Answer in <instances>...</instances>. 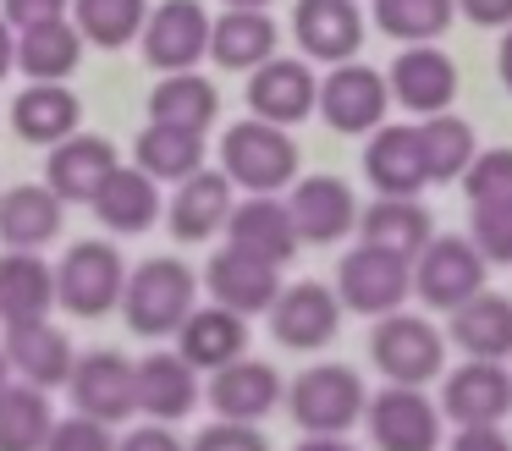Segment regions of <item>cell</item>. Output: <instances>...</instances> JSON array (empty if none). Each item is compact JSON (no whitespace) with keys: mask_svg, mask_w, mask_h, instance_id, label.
Segmentation results:
<instances>
[{"mask_svg":"<svg viewBox=\"0 0 512 451\" xmlns=\"http://www.w3.org/2000/svg\"><path fill=\"white\" fill-rule=\"evenodd\" d=\"M292 451H358V446L347 435H303Z\"/></svg>","mask_w":512,"mask_h":451,"instance_id":"50","label":"cell"},{"mask_svg":"<svg viewBox=\"0 0 512 451\" xmlns=\"http://www.w3.org/2000/svg\"><path fill=\"white\" fill-rule=\"evenodd\" d=\"M210 28H215V17L199 0H160V6H149L144 39H138L144 61L155 72H193L210 55Z\"/></svg>","mask_w":512,"mask_h":451,"instance_id":"11","label":"cell"},{"mask_svg":"<svg viewBox=\"0 0 512 451\" xmlns=\"http://www.w3.org/2000/svg\"><path fill=\"white\" fill-rule=\"evenodd\" d=\"M199 308V275L182 259H144L138 270H127L122 292V319L133 336L144 341H177V330L188 325V314Z\"/></svg>","mask_w":512,"mask_h":451,"instance_id":"1","label":"cell"},{"mask_svg":"<svg viewBox=\"0 0 512 451\" xmlns=\"http://www.w3.org/2000/svg\"><path fill=\"white\" fill-rule=\"evenodd\" d=\"M226 6H259V11H265L270 0H226Z\"/></svg>","mask_w":512,"mask_h":451,"instance_id":"53","label":"cell"},{"mask_svg":"<svg viewBox=\"0 0 512 451\" xmlns=\"http://www.w3.org/2000/svg\"><path fill=\"white\" fill-rule=\"evenodd\" d=\"M116 171H122L116 149L105 138H94V132H72L45 160V182L61 193V204H94Z\"/></svg>","mask_w":512,"mask_h":451,"instance_id":"24","label":"cell"},{"mask_svg":"<svg viewBox=\"0 0 512 451\" xmlns=\"http://www.w3.org/2000/svg\"><path fill=\"white\" fill-rule=\"evenodd\" d=\"M45 451H116V429L89 413H67V418H56Z\"/></svg>","mask_w":512,"mask_h":451,"instance_id":"42","label":"cell"},{"mask_svg":"<svg viewBox=\"0 0 512 451\" xmlns=\"http://www.w3.org/2000/svg\"><path fill=\"white\" fill-rule=\"evenodd\" d=\"M375 28L402 44H435L457 17V0H369Z\"/></svg>","mask_w":512,"mask_h":451,"instance_id":"40","label":"cell"},{"mask_svg":"<svg viewBox=\"0 0 512 451\" xmlns=\"http://www.w3.org/2000/svg\"><path fill=\"white\" fill-rule=\"evenodd\" d=\"M72 0H0V17L12 22L17 33L28 28H45V22H67Z\"/></svg>","mask_w":512,"mask_h":451,"instance_id":"45","label":"cell"},{"mask_svg":"<svg viewBox=\"0 0 512 451\" xmlns=\"http://www.w3.org/2000/svg\"><path fill=\"white\" fill-rule=\"evenodd\" d=\"M463 193L474 209H512V149H479L463 171Z\"/></svg>","mask_w":512,"mask_h":451,"instance_id":"41","label":"cell"},{"mask_svg":"<svg viewBox=\"0 0 512 451\" xmlns=\"http://www.w3.org/2000/svg\"><path fill=\"white\" fill-rule=\"evenodd\" d=\"M215 116H221V88L199 66L193 72H160L155 94H149V121L204 132V127H215Z\"/></svg>","mask_w":512,"mask_h":451,"instance_id":"33","label":"cell"},{"mask_svg":"<svg viewBox=\"0 0 512 451\" xmlns=\"http://www.w3.org/2000/svg\"><path fill=\"white\" fill-rule=\"evenodd\" d=\"M342 330V297L325 281H292L281 286L276 308H270V336L292 352H320Z\"/></svg>","mask_w":512,"mask_h":451,"instance_id":"15","label":"cell"},{"mask_svg":"<svg viewBox=\"0 0 512 451\" xmlns=\"http://www.w3.org/2000/svg\"><path fill=\"white\" fill-rule=\"evenodd\" d=\"M89 209H94V220H100L105 231L138 237V231H149L160 220V182L149 171H138V165H122Z\"/></svg>","mask_w":512,"mask_h":451,"instance_id":"32","label":"cell"},{"mask_svg":"<svg viewBox=\"0 0 512 451\" xmlns=\"http://www.w3.org/2000/svg\"><path fill=\"white\" fill-rule=\"evenodd\" d=\"M56 303V264L39 259L28 248H6L0 253V319L23 325V319H50Z\"/></svg>","mask_w":512,"mask_h":451,"instance_id":"29","label":"cell"},{"mask_svg":"<svg viewBox=\"0 0 512 451\" xmlns=\"http://www.w3.org/2000/svg\"><path fill=\"white\" fill-rule=\"evenodd\" d=\"M292 39H298L303 61H325V66L358 61L364 11H358V0H298L292 6Z\"/></svg>","mask_w":512,"mask_h":451,"instance_id":"18","label":"cell"},{"mask_svg":"<svg viewBox=\"0 0 512 451\" xmlns=\"http://www.w3.org/2000/svg\"><path fill=\"white\" fill-rule=\"evenodd\" d=\"M12 385V363H6V352H0V391Z\"/></svg>","mask_w":512,"mask_h":451,"instance_id":"52","label":"cell"},{"mask_svg":"<svg viewBox=\"0 0 512 451\" xmlns=\"http://www.w3.org/2000/svg\"><path fill=\"white\" fill-rule=\"evenodd\" d=\"M419 143H424V165H430V182H463V171L474 165L479 143L474 127L463 116H424L419 121Z\"/></svg>","mask_w":512,"mask_h":451,"instance_id":"38","label":"cell"},{"mask_svg":"<svg viewBox=\"0 0 512 451\" xmlns=\"http://www.w3.org/2000/svg\"><path fill=\"white\" fill-rule=\"evenodd\" d=\"M67 391H72V413H89L116 429L138 413V363L111 347H94L72 363Z\"/></svg>","mask_w":512,"mask_h":451,"instance_id":"10","label":"cell"},{"mask_svg":"<svg viewBox=\"0 0 512 451\" xmlns=\"http://www.w3.org/2000/svg\"><path fill=\"white\" fill-rule=\"evenodd\" d=\"M441 413L452 424H501L512 413V369L490 358H463L441 374Z\"/></svg>","mask_w":512,"mask_h":451,"instance_id":"17","label":"cell"},{"mask_svg":"<svg viewBox=\"0 0 512 451\" xmlns=\"http://www.w3.org/2000/svg\"><path fill=\"white\" fill-rule=\"evenodd\" d=\"M116 451H188V440L182 435H171V424H133L122 440H116Z\"/></svg>","mask_w":512,"mask_h":451,"instance_id":"46","label":"cell"},{"mask_svg":"<svg viewBox=\"0 0 512 451\" xmlns=\"http://www.w3.org/2000/svg\"><path fill=\"white\" fill-rule=\"evenodd\" d=\"M364 176L380 198H419L430 182L419 127H375L364 143Z\"/></svg>","mask_w":512,"mask_h":451,"instance_id":"23","label":"cell"},{"mask_svg":"<svg viewBox=\"0 0 512 451\" xmlns=\"http://www.w3.org/2000/svg\"><path fill=\"white\" fill-rule=\"evenodd\" d=\"M237 209V182L226 171H193L188 182H177V193H171L166 204V226L177 242H210L226 231V220H232Z\"/></svg>","mask_w":512,"mask_h":451,"instance_id":"21","label":"cell"},{"mask_svg":"<svg viewBox=\"0 0 512 451\" xmlns=\"http://www.w3.org/2000/svg\"><path fill=\"white\" fill-rule=\"evenodd\" d=\"M0 352H6V363H12L17 380L39 385V391H61V385L72 380V363H78V352H72L67 330H61L56 319H23V325H6Z\"/></svg>","mask_w":512,"mask_h":451,"instance_id":"19","label":"cell"},{"mask_svg":"<svg viewBox=\"0 0 512 451\" xmlns=\"http://www.w3.org/2000/svg\"><path fill=\"white\" fill-rule=\"evenodd\" d=\"M369 363L386 374V385H430L446 374V336L424 314H380L369 330Z\"/></svg>","mask_w":512,"mask_h":451,"instance_id":"4","label":"cell"},{"mask_svg":"<svg viewBox=\"0 0 512 451\" xmlns=\"http://www.w3.org/2000/svg\"><path fill=\"white\" fill-rule=\"evenodd\" d=\"M496 72H501V88L512 94V28H501V50H496Z\"/></svg>","mask_w":512,"mask_h":451,"instance_id":"51","label":"cell"},{"mask_svg":"<svg viewBox=\"0 0 512 451\" xmlns=\"http://www.w3.org/2000/svg\"><path fill=\"white\" fill-rule=\"evenodd\" d=\"M336 297H342V308H353V314H364V319L397 314L413 297V259L386 253V248H375V242H358V248L342 253V264H336Z\"/></svg>","mask_w":512,"mask_h":451,"instance_id":"6","label":"cell"},{"mask_svg":"<svg viewBox=\"0 0 512 451\" xmlns=\"http://www.w3.org/2000/svg\"><path fill=\"white\" fill-rule=\"evenodd\" d=\"M188 451H270V440L259 435V424H237V418H215L188 440Z\"/></svg>","mask_w":512,"mask_h":451,"instance_id":"44","label":"cell"},{"mask_svg":"<svg viewBox=\"0 0 512 451\" xmlns=\"http://www.w3.org/2000/svg\"><path fill=\"white\" fill-rule=\"evenodd\" d=\"M446 451H512V435L501 424H457Z\"/></svg>","mask_w":512,"mask_h":451,"instance_id":"47","label":"cell"},{"mask_svg":"<svg viewBox=\"0 0 512 451\" xmlns=\"http://www.w3.org/2000/svg\"><path fill=\"white\" fill-rule=\"evenodd\" d=\"M281 264H270V259H254V253H243V248H215L210 253V264H204V292H210V303H221V308H232V314H243V319H254V314H270L276 308V297H281Z\"/></svg>","mask_w":512,"mask_h":451,"instance_id":"13","label":"cell"},{"mask_svg":"<svg viewBox=\"0 0 512 451\" xmlns=\"http://www.w3.org/2000/svg\"><path fill=\"white\" fill-rule=\"evenodd\" d=\"M474 28H512V0H457Z\"/></svg>","mask_w":512,"mask_h":451,"instance_id":"48","label":"cell"},{"mask_svg":"<svg viewBox=\"0 0 512 451\" xmlns=\"http://www.w3.org/2000/svg\"><path fill=\"white\" fill-rule=\"evenodd\" d=\"M133 165L149 171L155 182H188L193 171H204V132H188V127H160L149 121L133 143Z\"/></svg>","mask_w":512,"mask_h":451,"instance_id":"36","label":"cell"},{"mask_svg":"<svg viewBox=\"0 0 512 451\" xmlns=\"http://www.w3.org/2000/svg\"><path fill=\"white\" fill-rule=\"evenodd\" d=\"M12 127L23 143H39V149H56L72 132L83 127V105L67 83H28L23 94L12 99Z\"/></svg>","mask_w":512,"mask_h":451,"instance_id":"30","label":"cell"},{"mask_svg":"<svg viewBox=\"0 0 512 451\" xmlns=\"http://www.w3.org/2000/svg\"><path fill=\"white\" fill-rule=\"evenodd\" d=\"M127 292V259L116 253V242H72L56 264V303L72 319H100L111 308H122Z\"/></svg>","mask_w":512,"mask_h":451,"instance_id":"5","label":"cell"},{"mask_svg":"<svg viewBox=\"0 0 512 451\" xmlns=\"http://www.w3.org/2000/svg\"><path fill=\"white\" fill-rule=\"evenodd\" d=\"M441 402L424 396V385H386L369 391L364 429L375 451H441Z\"/></svg>","mask_w":512,"mask_h":451,"instance_id":"8","label":"cell"},{"mask_svg":"<svg viewBox=\"0 0 512 451\" xmlns=\"http://www.w3.org/2000/svg\"><path fill=\"white\" fill-rule=\"evenodd\" d=\"M485 275H490V259L474 248V237H430L424 253L413 259V297L424 308H463L468 297L485 292Z\"/></svg>","mask_w":512,"mask_h":451,"instance_id":"7","label":"cell"},{"mask_svg":"<svg viewBox=\"0 0 512 451\" xmlns=\"http://www.w3.org/2000/svg\"><path fill=\"white\" fill-rule=\"evenodd\" d=\"M204 396H210L215 418L259 424V418H270L276 407H287V380H281V369H276L270 358H254V352H243L237 363H226V369L210 374Z\"/></svg>","mask_w":512,"mask_h":451,"instance_id":"14","label":"cell"},{"mask_svg":"<svg viewBox=\"0 0 512 451\" xmlns=\"http://www.w3.org/2000/svg\"><path fill=\"white\" fill-rule=\"evenodd\" d=\"M72 22L100 50H127L133 39H144L149 0H72Z\"/></svg>","mask_w":512,"mask_h":451,"instance_id":"39","label":"cell"},{"mask_svg":"<svg viewBox=\"0 0 512 451\" xmlns=\"http://www.w3.org/2000/svg\"><path fill=\"white\" fill-rule=\"evenodd\" d=\"M391 105L397 99H391L386 72H375L364 61H342V66H331V77H320V116L342 138H364V132L386 127Z\"/></svg>","mask_w":512,"mask_h":451,"instance_id":"9","label":"cell"},{"mask_svg":"<svg viewBox=\"0 0 512 451\" xmlns=\"http://www.w3.org/2000/svg\"><path fill=\"white\" fill-rule=\"evenodd\" d=\"M61 220H67V204L50 182H23L0 193V242L6 248H50L61 237Z\"/></svg>","mask_w":512,"mask_h":451,"instance_id":"26","label":"cell"},{"mask_svg":"<svg viewBox=\"0 0 512 451\" xmlns=\"http://www.w3.org/2000/svg\"><path fill=\"white\" fill-rule=\"evenodd\" d=\"M298 160H303L298 138L287 127H276V121H259V116H243L221 138V171L243 193H281V187H292Z\"/></svg>","mask_w":512,"mask_h":451,"instance_id":"3","label":"cell"},{"mask_svg":"<svg viewBox=\"0 0 512 451\" xmlns=\"http://www.w3.org/2000/svg\"><path fill=\"white\" fill-rule=\"evenodd\" d=\"M226 242L254 253V259H270V264H287L303 248L298 226H292V209L276 193H248L232 209V220H226Z\"/></svg>","mask_w":512,"mask_h":451,"instance_id":"25","label":"cell"},{"mask_svg":"<svg viewBox=\"0 0 512 451\" xmlns=\"http://www.w3.org/2000/svg\"><path fill=\"white\" fill-rule=\"evenodd\" d=\"M468 237H474V248L485 253L490 264H507L512 270V209H474Z\"/></svg>","mask_w":512,"mask_h":451,"instance_id":"43","label":"cell"},{"mask_svg":"<svg viewBox=\"0 0 512 451\" xmlns=\"http://www.w3.org/2000/svg\"><path fill=\"white\" fill-rule=\"evenodd\" d=\"M435 237V220L419 198H380L358 215V242H375L386 253H402V259H419L424 242Z\"/></svg>","mask_w":512,"mask_h":451,"instance_id":"34","label":"cell"},{"mask_svg":"<svg viewBox=\"0 0 512 451\" xmlns=\"http://www.w3.org/2000/svg\"><path fill=\"white\" fill-rule=\"evenodd\" d=\"M177 352L199 374L226 369V363H237L248 352V319L232 314V308H221V303H199L188 314V325L177 330Z\"/></svg>","mask_w":512,"mask_h":451,"instance_id":"27","label":"cell"},{"mask_svg":"<svg viewBox=\"0 0 512 451\" xmlns=\"http://www.w3.org/2000/svg\"><path fill=\"white\" fill-rule=\"evenodd\" d=\"M248 116L276 121V127H298L320 110V77L298 55H270L265 66L248 72Z\"/></svg>","mask_w":512,"mask_h":451,"instance_id":"12","label":"cell"},{"mask_svg":"<svg viewBox=\"0 0 512 451\" xmlns=\"http://www.w3.org/2000/svg\"><path fill=\"white\" fill-rule=\"evenodd\" d=\"M452 347H463V358H490L507 363L512 358V297L501 292H479L463 308H452Z\"/></svg>","mask_w":512,"mask_h":451,"instance_id":"31","label":"cell"},{"mask_svg":"<svg viewBox=\"0 0 512 451\" xmlns=\"http://www.w3.org/2000/svg\"><path fill=\"white\" fill-rule=\"evenodd\" d=\"M50 429H56L50 391L28 380H12L0 391V451H45Z\"/></svg>","mask_w":512,"mask_h":451,"instance_id":"37","label":"cell"},{"mask_svg":"<svg viewBox=\"0 0 512 451\" xmlns=\"http://www.w3.org/2000/svg\"><path fill=\"white\" fill-rule=\"evenodd\" d=\"M364 407L369 385L347 363H309L287 385V413L303 435H347L353 424H364Z\"/></svg>","mask_w":512,"mask_h":451,"instance_id":"2","label":"cell"},{"mask_svg":"<svg viewBox=\"0 0 512 451\" xmlns=\"http://www.w3.org/2000/svg\"><path fill=\"white\" fill-rule=\"evenodd\" d=\"M292 226H298L303 242H314V248H331V242H342L347 231H358V198L353 187L342 182V176H298L292 182Z\"/></svg>","mask_w":512,"mask_h":451,"instance_id":"20","label":"cell"},{"mask_svg":"<svg viewBox=\"0 0 512 451\" xmlns=\"http://www.w3.org/2000/svg\"><path fill=\"white\" fill-rule=\"evenodd\" d=\"M6 72H17V28L0 17V77Z\"/></svg>","mask_w":512,"mask_h":451,"instance_id":"49","label":"cell"},{"mask_svg":"<svg viewBox=\"0 0 512 451\" xmlns=\"http://www.w3.org/2000/svg\"><path fill=\"white\" fill-rule=\"evenodd\" d=\"M391 83V99L413 116H446L457 99V61L441 50V44H402L397 61L386 72Z\"/></svg>","mask_w":512,"mask_h":451,"instance_id":"16","label":"cell"},{"mask_svg":"<svg viewBox=\"0 0 512 451\" xmlns=\"http://www.w3.org/2000/svg\"><path fill=\"white\" fill-rule=\"evenodd\" d=\"M83 50H89V39H83L78 22H45V28H28L17 33V72L28 77V83H67L72 72H78Z\"/></svg>","mask_w":512,"mask_h":451,"instance_id":"35","label":"cell"},{"mask_svg":"<svg viewBox=\"0 0 512 451\" xmlns=\"http://www.w3.org/2000/svg\"><path fill=\"white\" fill-rule=\"evenodd\" d=\"M281 28L270 22V11L259 6H226L210 28V61L226 66V72H254L276 55Z\"/></svg>","mask_w":512,"mask_h":451,"instance_id":"28","label":"cell"},{"mask_svg":"<svg viewBox=\"0 0 512 451\" xmlns=\"http://www.w3.org/2000/svg\"><path fill=\"white\" fill-rule=\"evenodd\" d=\"M204 396V374L182 358L177 347H160L149 358H138V413L155 424H182Z\"/></svg>","mask_w":512,"mask_h":451,"instance_id":"22","label":"cell"}]
</instances>
